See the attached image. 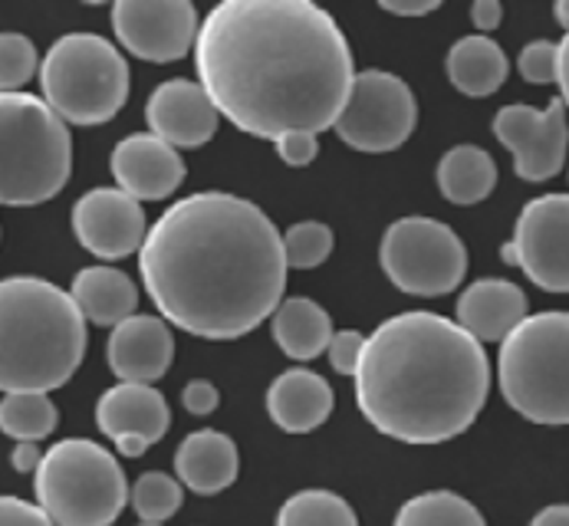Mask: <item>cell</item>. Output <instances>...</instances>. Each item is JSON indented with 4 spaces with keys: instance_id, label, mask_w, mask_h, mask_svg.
Returning a JSON list of instances; mask_svg holds the SVG:
<instances>
[{
    "instance_id": "37",
    "label": "cell",
    "mask_w": 569,
    "mask_h": 526,
    "mask_svg": "<svg viewBox=\"0 0 569 526\" xmlns=\"http://www.w3.org/2000/svg\"><path fill=\"white\" fill-rule=\"evenodd\" d=\"M43 454H47V451H40L37 441H17V447L10 451V464H13L17 474H37Z\"/></svg>"
},
{
    "instance_id": "10",
    "label": "cell",
    "mask_w": 569,
    "mask_h": 526,
    "mask_svg": "<svg viewBox=\"0 0 569 526\" xmlns=\"http://www.w3.org/2000/svg\"><path fill=\"white\" fill-rule=\"evenodd\" d=\"M418 125V102L402 77L386 70L356 73L349 99L336 119V135L369 155L402 149Z\"/></svg>"
},
{
    "instance_id": "38",
    "label": "cell",
    "mask_w": 569,
    "mask_h": 526,
    "mask_svg": "<svg viewBox=\"0 0 569 526\" xmlns=\"http://www.w3.org/2000/svg\"><path fill=\"white\" fill-rule=\"evenodd\" d=\"M500 20H503V7H500L497 0H478V3L471 7V23L481 30V37H488L490 30H497Z\"/></svg>"
},
{
    "instance_id": "41",
    "label": "cell",
    "mask_w": 569,
    "mask_h": 526,
    "mask_svg": "<svg viewBox=\"0 0 569 526\" xmlns=\"http://www.w3.org/2000/svg\"><path fill=\"white\" fill-rule=\"evenodd\" d=\"M530 526H569V504H553V507H543Z\"/></svg>"
},
{
    "instance_id": "11",
    "label": "cell",
    "mask_w": 569,
    "mask_h": 526,
    "mask_svg": "<svg viewBox=\"0 0 569 526\" xmlns=\"http://www.w3.org/2000/svg\"><path fill=\"white\" fill-rule=\"evenodd\" d=\"M503 261L520 266L540 290L569 293V194H543L523 204Z\"/></svg>"
},
{
    "instance_id": "12",
    "label": "cell",
    "mask_w": 569,
    "mask_h": 526,
    "mask_svg": "<svg viewBox=\"0 0 569 526\" xmlns=\"http://www.w3.org/2000/svg\"><path fill=\"white\" fill-rule=\"evenodd\" d=\"M490 129L510 149L517 178L550 181L563 172L569 145L563 99H550V105H543V109H533L523 102L503 105L493 115Z\"/></svg>"
},
{
    "instance_id": "39",
    "label": "cell",
    "mask_w": 569,
    "mask_h": 526,
    "mask_svg": "<svg viewBox=\"0 0 569 526\" xmlns=\"http://www.w3.org/2000/svg\"><path fill=\"white\" fill-rule=\"evenodd\" d=\"M379 7L392 17H425L438 10V0H382Z\"/></svg>"
},
{
    "instance_id": "44",
    "label": "cell",
    "mask_w": 569,
    "mask_h": 526,
    "mask_svg": "<svg viewBox=\"0 0 569 526\" xmlns=\"http://www.w3.org/2000/svg\"><path fill=\"white\" fill-rule=\"evenodd\" d=\"M139 526H162V524H139Z\"/></svg>"
},
{
    "instance_id": "43",
    "label": "cell",
    "mask_w": 569,
    "mask_h": 526,
    "mask_svg": "<svg viewBox=\"0 0 569 526\" xmlns=\"http://www.w3.org/2000/svg\"><path fill=\"white\" fill-rule=\"evenodd\" d=\"M553 17H557V23L563 27L569 33V0H560V3H553Z\"/></svg>"
},
{
    "instance_id": "28",
    "label": "cell",
    "mask_w": 569,
    "mask_h": 526,
    "mask_svg": "<svg viewBox=\"0 0 569 526\" xmlns=\"http://www.w3.org/2000/svg\"><path fill=\"white\" fill-rule=\"evenodd\" d=\"M277 526H359V520L356 510L339 494L300 490L280 507Z\"/></svg>"
},
{
    "instance_id": "4",
    "label": "cell",
    "mask_w": 569,
    "mask_h": 526,
    "mask_svg": "<svg viewBox=\"0 0 569 526\" xmlns=\"http://www.w3.org/2000/svg\"><path fill=\"white\" fill-rule=\"evenodd\" d=\"M86 355V316L77 300L43 276L0 280V392L67 385Z\"/></svg>"
},
{
    "instance_id": "14",
    "label": "cell",
    "mask_w": 569,
    "mask_h": 526,
    "mask_svg": "<svg viewBox=\"0 0 569 526\" xmlns=\"http://www.w3.org/2000/svg\"><path fill=\"white\" fill-rule=\"evenodd\" d=\"M73 234L99 261H122L142 251L146 211L122 188H89L73 204Z\"/></svg>"
},
{
    "instance_id": "42",
    "label": "cell",
    "mask_w": 569,
    "mask_h": 526,
    "mask_svg": "<svg viewBox=\"0 0 569 526\" xmlns=\"http://www.w3.org/2000/svg\"><path fill=\"white\" fill-rule=\"evenodd\" d=\"M116 451L119 454H126V457H142L146 451H149V444L142 438H122V441H116Z\"/></svg>"
},
{
    "instance_id": "20",
    "label": "cell",
    "mask_w": 569,
    "mask_h": 526,
    "mask_svg": "<svg viewBox=\"0 0 569 526\" xmlns=\"http://www.w3.org/2000/svg\"><path fill=\"white\" fill-rule=\"evenodd\" d=\"M238 471H241L238 444L214 428L191 432L174 451V477L181 481V487L201 497L228 490L238 481Z\"/></svg>"
},
{
    "instance_id": "7",
    "label": "cell",
    "mask_w": 569,
    "mask_h": 526,
    "mask_svg": "<svg viewBox=\"0 0 569 526\" xmlns=\"http://www.w3.org/2000/svg\"><path fill=\"white\" fill-rule=\"evenodd\" d=\"M43 102L67 125H102L129 102V60L99 33L60 37L40 63Z\"/></svg>"
},
{
    "instance_id": "33",
    "label": "cell",
    "mask_w": 569,
    "mask_h": 526,
    "mask_svg": "<svg viewBox=\"0 0 569 526\" xmlns=\"http://www.w3.org/2000/svg\"><path fill=\"white\" fill-rule=\"evenodd\" d=\"M326 352H329V365L339 375H356V368L362 362V352H366V336L356 333V330H339V333H332Z\"/></svg>"
},
{
    "instance_id": "9",
    "label": "cell",
    "mask_w": 569,
    "mask_h": 526,
    "mask_svg": "<svg viewBox=\"0 0 569 526\" xmlns=\"http://www.w3.org/2000/svg\"><path fill=\"white\" fill-rule=\"evenodd\" d=\"M382 273L408 296L455 293L468 273L465 241L435 218L408 214L386 227L379 244Z\"/></svg>"
},
{
    "instance_id": "24",
    "label": "cell",
    "mask_w": 569,
    "mask_h": 526,
    "mask_svg": "<svg viewBox=\"0 0 569 526\" xmlns=\"http://www.w3.org/2000/svg\"><path fill=\"white\" fill-rule=\"evenodd\" d=\"M277 346L297 362H310L323 355L332 340V320L323 306L310 296H287L270 316Z\"/></svg>"
},
{
    "instance_id": "5",
    "label": "cell",
    "mask_w": 569,
    "mask_h": 526,
    "mask_svg": "<svg viewBox=\"0 0 569 526\" xmlns=\"http://www.w3.org/2000/svg\"><path fill=\"white\" fill-rule=\"evenodd\" d=\"M70 172V125L40 95L0 92V204H43L67 188Z\"/></svg>"
},
{
    "instance_id": "16",
    "label": "cell",
    "mask_w": 569,
    "mask_h": 526,
    "mask_svg": "<svg viewBox=\"0 0 569 526\" xmlns=\"http://www.w3.org/2000/svg\"><path fill=\"white\" fill-rule=\"evenodd\" d=\"M218 109L211 105L201 83L164 80L146 102V122L171 149H201L218 132Z\"/></svg>"
},
{
    "instance_id": "40",
    "label": "cell",
    "mask_w": 569,
    "mask_h": 526,
    "mask_svg": "<svg viewBox=\"0 0 569 526\" xmlns=\"http://www.w3.org/2000/svg\"><path fill=\"white\" fill-rule=\"evenodd\" d=\"M557 87H560V99H563V105H567L569 112V33L557 43Z\"/></svg>"
},
{
    "instance_id": "21",
    "label": "cell",
    "mask_w": 569,
    "mask_h": 526,
    "mask_svg": "<svg viewBox=\"0 0 569 526\" xmlns=\"http://www.w3.org/2000/svg\"><path fill=\"white\" fill-rule=\"evenodd\" d=\"M267 412L287 435L317 432L332 412V388L310 368H287L267 388Z\"/></svg>"
},
{
    "instance_id": "25",
    "label": "cell",
    "mask_w": 569,
    "mask_h": 526,
    "mask_svg": "<svg viewBox=\"0 0 569 526\" xmlns=\"http://www.w3.org/2000/svg\"><path fill=\"white\" fill-rule=\"evenodd\" d=\"M438 191L451 204H481L497 188V162L481 145H455L438 162Z\"/></svg>"
},
{
    "instance_id": "8",
    "label": "cell",
    "mask_w": 569,
    "mask_h": 526,
    "mask_svg": "<svg viewBox=\"0 0 569 526\" xmlns=\"http://www.w3.org/2000/svg\"><path fill=\"white\" fill-rule=\"evenodd\" d=\"M33 490L57 526H112L129 504L116 454L89 438L57 441L33 474Z\"/></svg>"
},
{
    "instance_id": "30",
    "label": "cell",
    "mask_w": 569,
    "mask_h": 526,
    "mask_svg": "<svg viewBox=\"0 0 569 526\" xmlns=\"http://www.w3.org/2000/svg\"><path fill=\"white\" fill-rule=\"evenodd\" d=\"M283 254L287 266L293 270H313L329 261L332 254V227L323 221H300L283 234Z\"/></svg>"
},
{
    "instance_id": "19",
    "label": "cell",
    "mask_w": 569,
    "mask_h": 526,
    "mask_svg": "<svg viewBox=\"0 0 569 526\" xmlns=\"http://www.w3.org/2000/svg\"><path fill=\"white\" fill-rule=\"evenodd\" d=\"M527 320V296L517 283L485 276L475 280L455 306V323L478 343H503Z\"/></svg>"
},
{
    "instance_id": "18",
    "label": "cell",
    "mask_w": 569,
    "mask_h": 526,
    "mask_svg": "<svg viewBox=\"0 0 569 526\" xmlns=\"http://www.w3.org/2000/svg\"><path fill=\"white\" fill-rule=\"evenodd\" d=\"M96 425L112 444L122 438H142L149 447L164 438L171 425L168 402L156 385L119 382L96 402Z\"/></svg>"
},
{
    "instance_id": "31",
    "label": "cell",
    "mask_w": 569,
    "mask_h": 526,
    "mask_svg": "<svg viewBox=\"0 0 569 526\" xmlns=\"http://www.w3.org/2000/svg\"><path fill=\"white\" fill-rule=\"evenodd\" d=\"M40 73V57L30 37L0 33V92H23Z\"/></svg>"
},
{
    "instance_id": "34",
    "label": "cell",
    "mask_w": 569,
    "mask_h": 526,
    "mask_svg": "<svg viewBox=\"0 0 569 526\" xmlns=\"http://www.w3.org/2000/svg\"><path fill=\"white\" fill-rule=\"evenodd\" d=\"M0 526H57L40 504L0 494Z\"/></svg>"
},
{
    "instance_id": "3",
    "label": "cell",
    "mask_w": 569,
    "mask_h": 526,
    "mask_svg": "<svg viewBox=\"0 0 569 526\" xmlns=\"http://www.w3.org/2000/svg\"><path fill=\"white\" fill-rule=\"evenodd\" d=\"M356 405L366 422L406 444L465 435L490 392L485 346L455 320L411 310L386 320L356 368Z\"/></svg>"
},
{
    "instance_id": "13",
    "label": "cell",
    "mask_w": 569,
    "mask_h": 526,
    "mask_svg": "<svg viewBox=\"0 0 569 526\" xmlns=\"http://www.w3.org/2000/svg\"><path fill=\"white\" fill-rule=\"evenodd\" d=\"M198 10L188 0H119L112 3L116 40L146 63H174L194 50Z\"/></svg>"
},
{
    "instance_id": "29",
    "label": "cell",
    "mask_w": 569,
    "mask_h": 526,
    "mask_svg": "<svg viewBox=\"0 0 569 526\" xmlns=\"http://www.w3.org/2000/svg\"><path fill=\"white\" fill-rule=\"evenodd\" d=\"M184 504L181 494V481L162 474V471H146L136 484H132V507L142 517V524H164L171 520Z\"/></svg>"
},
{
    "instance_id": "22",
    "label": "cell",
    "mask_w": 569,
    "mask_h": 526,
    "mask_svg": "<svg viewBox=\"0 0 569 526\" xmlns=\"http://www.w3.org/2000/svg\"><path fill=\"white\" fill-rule=\"evenodd\" d=\"M70 296L77 300L86 323L96 326H119L122 320L136 316L139 306V290L129 273L119 266H82L73 276Z\"/></svg>"
},
{
    "instance_id": "17",
    "label": "cell",
    "mask_w": 569,
    "mask_h": 526,
    "mask_svg": "<svg viewBox=\"0 0 569 526\" xmlns=\"http://www.w3.org/2000/svg\"><path fill=\"white\" fill-rule=\"evenodd\" d=\"M109 368L119 382L156 385L174 358V336L162 316H129L112 326L109 336Z\"/></svg>"
},
{
    "instance_id": "1",
    "label": "cell",
    "mask_w": 569,
    "mask_h": 526,
    "mask_svg": "<svg viewBox=\"0 0 569 526\" xmlns=\"http://www.w3.org/2000/svg\"><path fill=\"white\" fill-rule=\"evenodd\" d=\"M194 67L218 115L273 145L332 129L356 80L342 27L313 0H221L198 27Z\"/></svg>"
},
{
    "instance_id": "2",
    "label": "cell",
    "mask_w": 569,
    "mask_h": 526,
    "mask_svg": "<svg viewBox=\"0 0 569 526\" xmlns=\"http://www.w3.org/2000/svg\"><path fill=\"white\" fill-rule=\"evenodd\" d=\"M287 270L277 224L228 191L174 201L139 251L146 293L164 323L201 340H241L270 320Z\"/></svg>"
},
{
    "instance_id": "35",
    "label": "cell",
    "mask_w": 569,
    "mask_h": 526,
    "mask_svg": "<svg viewBox=\"0 0 569 526\" xmlns=\"http://www.w3.org/2000/svg\"><path fill=\"white\" fill-rule=\"evenodd\" d=\"M277 155L283 165L290 169H307L317 155H320V139L317 135H307V132H297V135H287L277 142Z\"/></svg>"
},
{
    "instance_id": "23",
    "label": "cell",
    "mask_w": 569,
    "mask_h": 526,
    "mask_svg": "<svg viewBox=\"0 0 569 526\" xmlns=\"http://www.w3.org/2000/svg\"><path fill=\"white\" fill-rule=\"evenodd\" d=\"M445 70H448V80L458 92H465L471 99H485L507 83L510 63H507V53L500 50L497 40L475 33V37H461L448 50Z\"/></svg>"
},
{
    "instance_id": "32",
    "label": "cell",
    "mask_w": 569,
    "mask_h": 526,
    "mask_svg": "<svg viewBox=\"0 0 569 526\" xmlns=\"http://www.w3.org/2000/svg\"><path fill=\"white\" fill-rule=\"evenodd\" d=\"M517 70L527 83L533 87H547L557 83V43L550 40H533L520 50L517 57Z\"/></svg>"
},
{
    "instance_id": "27",
    "label": "cell",
    "mask_w": 569,
    "mask_h": 526,
    "mask_svg": "<svg viewBox=\"0 0 569 526\" xmlns=\"http://www.w3.org/2000/svg\"><path fill=\"white\" fill-rule=\"evenodd\" d=\"M396 526H488L481 510L455 490H428L406 500Z\"/></svg>"
},
{
    "instance_id": "6",
    "label": "cell",
    "mask_w": 569,
    "mask_h": 526,
    "mask_svg": "<svg viewBox=\"0 0 569 526\" xmlns=\"http://www.w3.org/2000/svg\"><path fill=\"white\" fill-rule=\"evenodd\" d=\"M497 385L507 405L533 425H569V313L527 316L497 355Z\"/></svg>"
},
{
    "instance_id": "26",
    "label": "cell",
    "mask_w": 569,
    "mask_h": 526,
    "mask_svg": "<svg viewBox=\"0 0 569 526\" xmlns=\"http://www.w3.org/2000/svg\"><path fill=\"white\" fill-rule=\"evenodd\" d=\"M60 425V412L43 392H10L0 398V432L13 441L50 438Z\"/></svg>"
},
{
    "instance_id": "36",
    "label": "cell",
    "mask_w": 569,
    "mask_h": 526,
    "mask_svg": "<svg viewBox=\"0 0 569 526\" xmlns=\"http://www.w3.org/2000/svg\"><path fill=\"white\" fill-rule=\"evenodd\" d=\"M181 405H184L188 415L204 418V415H211L221 405V395H218V388L208 378H191L184 385V392H181Z\"/></svg>"
},
{
    "instance_id": "15",
    "label": "cell",
    "mask_w": 569,
    "mask_h": 526,
    "mask_svg": "<svg viewBox=\"0 0 569 526\" xmlns=\"http://www.w3.org/2000/svg\"><path fill=\"white\" fill-rule=\"evenodd\" d=\"M109 169L116 178V188H122L139 204L171 198L188 175L181 152L171 149L152 132H136V135L122 139L112 149Z\"/></svg>"
}]
</instances>
